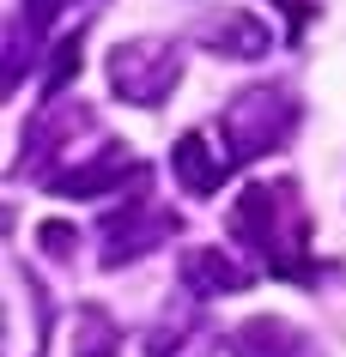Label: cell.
I'll list each match as a JSON object with an SVG mask.
<instances>
[{
  "label": "cell",
  "instance_id": "9c48e42d",
  "mask_svg": "<svg viewBox=\"0 0 346 357\" xmlns=\"http://www.w3.org/2000/svg\"><path fill=\"white\" fill-rule=\"evenodd\" d=\"M231 151H212L207 146V133H182L171 151V176H176V188L194 194V200H207V194L225 188V176H231Z\"/></svg>",
  "mask_w": 346,
  "mask_h": 357
},
{
  "label": "cell",
  "instance_id": "52a82bcc",
  "mask_svg": "<svg viewBox=\"0 0 346 357\" xmlns=\"http://www.w3.org/2000/svg\"><path fill=\"white\" fill-rule=\"evenodd\" d=\"M194 43L212 49V55H231V61H261L273 49V31L243 6H225V13H207L194 24Z\"/></svg>",
  "mask_w": 346,
  "mask_h": 357
},
{
  "label": "cell",
  "instance_id": "6da1fadb",
  "mask_svg": "<svg viewBox=\"0 0 346 357\" xmlns=\"http://www.w3.org/2000/svg\"><path fill=\"white\" fill-rule=\"evenodd\" d=\"M231 236L250 248L255 261H268L273 279H291V284H316L322 266L310 255V212H304V194L298 182L273 176V182H250L231 206Z\"/></svg>",
  "mask_w": 346,
  "mask_h": 357
},
{
  "label": "cell",
  "instance_id": "ba28073f",
  "mask_svg": "<svg viewBox=\"0 0 346 357\" xmlns=\"http://www.w3.org/2000/svg\"><path fill=\"white\" fill-rule=\"evenodd\" d=\"M176 279H182L189 297L207 303V297H237V291H250L255 273H250V266H237L225 248H189V255L176 261Z\"/></svg>",
  "mask_w": 346,
  "mask_h": 357
},
{
  "label": "cell",
  "instance_id": "7a4b0ae2",
  "mask_svg": "<svg viewBox=\"0 0 346 357\" xmlns=\"http://www.w3.org/2000/svg\"><path fill=\"white\" fill-rule=\"evenodd\" d=\"M219 133H225L231 164H255L298 133V97L286 85H243L219 109Z\"/></svg>",
  "mask_w": 346,
  "mask_h": 357
},
{
  "label": "cell",
  "instance_id": "277c9868",
  "mask_svg": "<svg viewBox=\"0 0 346 357\" xmlns=\"http://www.w3.org/2000/svg\"><path fill=\"white\" fill-rule=\"evenodd\" d=\"M182 230V212H164L152 206V200H134V206H115L103 212V230H97V266H128L140 261V255H152V248H164Z\"/></svg>",
  "mask_w": 346,
  "mask_h": 357
},
{
  "label": "cell",
  "instance_id": "5bb4252c",
  "mask_svg": "<svg viewBox=\"0 0 346 357\" xmlns=\"http://www.w3.org/2000/svg\"><path fill=\"white\" fill-rule=\"evenodd\" d=\"M37 243L49 248V255H67V248H73L79 236H73V230H67V225H43V230H37Z\"/></svg>",
  "mask_w": 346,
  "mask_h": 357
},
{
  "label": "cell",
  "instance_id": "3957f363",
  "mask_svg": "<svg viewBox=\"0 0 346 357\" xmlns=\"http://www.w3.org/2000/svg\"><path fill=\"white\" fill-rule=\"evenodd\" d=\"M110 91L134 109H158L164 97L182 85V49L171 37H134L110 49Z\"/></svg>",
  "mask_w": 346,
  "mask_h": 357
},
{
  "label": "cell",
  "instance_id": "8992f818",
  "mask_svg": "<svg viewBox=\"0 0 346 357\" xmlns=\"http://www.w3.org/2000/svg\"><path fill=\"white\" fill-rule=\"evenodd\" d=\"M85 133H97L92 109L85 103H61V109H43L37 121H31V133H24V158L19 169H31V176H49V164H73V146L85 139Z\"/></svg>",
  "mask_w": 346,
  "mask_h": 357
},
{
  "label": "cell",
  "instance_id": "5b68a950",
  "mask_svg": "<svg viewBox=\"0 0 346 357\" xmlns=\"http://www.w3.org/2000/svg\"><path fill=\"white\" fill-rule=\"evenodd\" d=\"M43 188L61 194V200H97V194H110V188H146V169H140V158L128 146L97 139L92 158H73V169H55Z\"/></svg>",
  "mask_w": 346,
  "mask_h": 357
},
{
  "label": "cell",
  "instance_id": "4fadbf2b",
  "mask_svg": "<svg viewBox=\"0 0 346 357\" xmlns=\"http://www.w3.org/2000/svg\"><path fill=\"white\" fill-rule=\"evenodd\" d=\"M79 0H24V19L13 24V31H31V43H43V31L61 19V13H73Z\"/></svg>",
  "mask_w": 346,
  "mask_h": 357
},
{
  "label": "cell",
  "instance_id": "8fae6325",
  "mask_svg": "<svg viewBox=\"0 0 346 357\" xmlns=\"http://www.w3.org/2000/svg\"><path fill=\"white\" fill-rule=\"evenodd\" d=\"M122 351V327H115L97 303H79V327H73V357H115Z\"/></svg>",
  "mask_w": 346,
  "mask_h": 357
},
{
  "label": "cell",
  "instance_id": "30bf717a",
  "mask_svg": "<svg viewBox=\"0 0 346 357\" xmlns=\"http://www.w3.org/2000/svg\"><path fill=\"white\" fill-rule=\"evenodd\" d=\"M231 357H322V345L291 327V321H273V315H255L231 333Z\"/></svg>",
  "mask_w": 346,
  "mask_h": 357
},
{
  "label": "cell",
  "instance_id": "7c38bea8",
  "mask_svg": "<svg viewBox=\"0 0 346 357\" xmlns=\"http://www.w3.org/2000/svg\"><path fill=\"white\" fill-rule=\"evenodd\" d=\"M79 49H85V24L61 37L55 61H49V79H43V97H61V91H67V79H73V67H79Z\"/></svg>",
  "mask_w": 346,
  "mask_h": 357
}]
</instances>
